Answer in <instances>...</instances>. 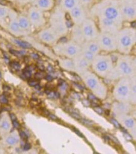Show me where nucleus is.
<instances>
[{
	"instance_id": "4c0bfd02",
	"label": "nucleus",
	"mask_w": 136,
	"mask_h": 154,
	"mask_svg": "<svg viewBox=\"0 0 136 154\" xmlns=\"http://www.w3.org/2000/svg\"><path fill=\"white\" fill-rule=\"evenodd\" d=\"M6 14L5 9H3L2 8H0V17H3Z\"/></svg>"
},
{
	"instance_id": "473e14b6",
	"label": "nucleus",
	"mask_w": 136,
	"mask_h": 154,
	"mask_svg": "<svg viewBox=\"0 0 136 154\" xmlns=\"http://www.w3.org/2000/svg\"><path fill=\"white\" fill-rule=\"evenodd\" d=\"M0 102L3 104H7L8 103V101L4 95H2L0 96Z\"/></svg>"
},
{
	"instance_id": "423d86ee",
	"label": "nucleus",
	"mask_w": 136,
	"mask_h": 154,
	"mask_svg": "<svg viewBox=\"0 0 136 154\" xmlns=\"http://www.w3.org/2000/svg\"><path fill=\"white\" fill-rule=\"evenodd\" d=\"M114 97L118 101L129 102L131 95V82L129 78H121L116 85L113 91Z\"/></svg>"
},
{
	"instance_id": "f03ea898",
	"label": "nucleus",
	"mask_w": 136,
	"mask_h": 154,
	"mask_svg": "<svg viewBox=\"0 0 136 154\" xmlns=\"http://www.w3.org/2000/svg\"><path fill=\"white\" fill-rule=\"evenodd\" d=\"M93 69L101 77L114 79L118 78L113 67L112 58L109 55L97 54L91 63Z\"/></svg>"
},
{
	"instance_id": "393cba45",
	"label": "nucleus",
	"mask_w": 136,
	"mask_h": 154,
	"mask_svg": "<svg viewBox=\"0 0 136 154\" xmlns=\"http://www.w3.org/2000/svg\"><path fill=\"white\" fill-rule=\"evenodd\" d=\"M93 1V0H79L80 4L86 8L91 5Z\"/></svg>"
},
{
	"instance_id": "a878e982",
	"label": "nucleus",
	"mask_w": 136,
	"mask_h": 154,
	"mask_svg": "<svg viewBox=\"0 0 136 154\" xmlns=\"http://www.w3.org/2000/svg\"><path fill=\"white\" fill-rule=\"evenodd\" d=\"M39 5L42 8H46L49 6L48 0H40L39 1Z\"/></svg>"
},
{
	"instance_id": "a19ab883",
	"label": "nucleus",
	"mask_w": 136,
	"mask_h": 154,
	"mask_svg": "<svg viewBox=\"0 0 136 154\" xmlns=\"http://www.w3.org/2000/svg\"><path fill=\"white\" fill-rule=\"evenodd\" d=\"M31 57L32 58H33V59H39V55L37 54H34V53L31 54Z\"/></svg>"
},
{
	"instance_id": "de8ad7c7",
	"label": "nucleus",
	"mask_w": 136,
	"mask_h": 154,
	"mask_svg": "<svg viewBox=\"0 0 136 154\" xmlns=\"http://www.w3.org/2000/svg\"><path fill=\"white\" fill-rule=\"evenodd\" d=\"M49 117L52 120H56V118H57L55 116H54V115H51V114H49Z\"/></svg>"
},
{
	"instance_id": "c85d7f7f",
	"label": "nucleus",
	"mask_w": 136,
	"mask_h": 154,
	"mask_svg": "<svg viewBox=\"0 0 136 154\" xmlns=\"http://www.w3.org/2000/svg\"><path fill=\"white\" fill-rule=\"evenodd\" d=\"M19 24L16 22H13L11 25V28L14 32H17L19 30Z\"/></svg>"
},
{
	"instance_id": "c03bdc74",
	"label": "nucleus",
	"mask_w": 136,
	"mask_h": 154,
	"mask_svg": "<svg viewBox=\"0 0 136 154\" xmlns=\"http://www.w3.org/2000/svg\"><path fill=\"white\" fill-rule=\"evenodd\" d=\"M95 111H96L97 112H98L99 114H101V113L102 112V109H101L100 108H99V107H96V108L95 109Z\"/></svg>"
},
{
	"instance_id": "2f4dec72",
	"label": "nucleus",
	"mask_w": 136,
	"mask_h": 154,
	"mask_svg": "<svg viewBox=\"0 0 136 154\" xmlns=\"http://www.w3.org/2000/svg\"><path fill=\"white\" fill-rule=\"evenodd\" d=\"M11 66L12 68H13L15 69H16V70L19 69L20 67H21V65L17 62H12L11 63Z\"/></svg>"
},
{
	"instance_id": "603ef678",
	"label": "nucleus",
	"mask_w": 136,
	"mask_h": 154,
	"mask_svg": "<svg viewBox=\"0 0 136 154\" xmlns=\"http://www.w3.org/2000/svg\"><path fill=\"white\" fill-rule=\"evenodd\" d=\"M35 88L37 89H40L41 88V87H40V85L39 84H37V85L35 86Z\"/></svg>"
},
{
	"instance_id": "e433bc0d",
	"label": "nucleus",
	"mask_w": 136,
	"mask_h": 154,
	"mask_svg": "<svg viewBox=\"0 0 136 154\" xmlns=\"http://www.w3.org/2000/svg\"><path fill=\"white\" fill-rule=\"evenodd\" d=\"M31 147V144L29 143H27L25 144L24 146V149L25 151H28V150L30 149Z\"/></svg>"
},
{
	"instance_id": "0eeeda50",
	"label": "nucleus",
	"mask_w": 136,
	"mask_h": 154,
	"mask_svg": "<svg viewBox=\"0 0 136 154\" xmlns=\"http://www.w3.org/2000/svg\"><path fill=\"white\" fill-rule=\"evenodd\" d=\"M96 40L101 50L107 52L117 50V40L115 35L100 32Z\"/></svg>"
},
{
	"instance_id": "37998d69",
	"label": "nucleus",
	"mask_w": 136,
	"mask_h": 154,
	"mask_svg": "<svg viewBox=\"0 0 136 154\" xmlns=\"http://www.w3.org/2000/svg\"><path fill=\"white\" fill-rule=\"evenodd\" d=\"M7 2L6 0H0V4L2 5H6Z\"/></svg>"
},
{
	"instance_id": "4468645a",
	"label": "nucleus",
	"mask_w": 136,
	"mask_h": 154,
	"mask_svg": "<svg viewBox=\"0 0 136 154\" xmlns=\"http://www.w3.org/2000/svg\"><path fill=\"white\" fill-rule=\"evenodd\" d=\"M81 51V46L76 43H71L65 46L63 51L65 54L71 57H77L80 54Z\"/></svg>"
},
{
	"instance_id": "cd10ccee",
	"label": "nucleus",
	"mask_w": 136,
	"mask_h": 154,
	"mask_svg": "<svg viewBox=\"0 0 136 154\" xmlns=\"http://www.w3.org/2000/svg\"><path fill=\"white\" fill-rule=\"evenodd\" d=\"M6 141H7L8 143L10 144V145L14 144L16 143V142H17L16 138L13 137H8V138L7 139Z\"/></svg>"
},
{
	"instance_id": "79ce46f5",
	"label": "nucleus",
	"mask_w": 136,
	"mask_h": 154,
	"mask_svg": "<svg viewBox=\"0 0 136 154\" xmlns=\"http://www.w3.org/2000/svg\"><path fill=\"white\" fill-rule=\"evenodd\" d=\"M111 121H112V123H113L114 125H115L116 127H117V128L119 127V125L118 123L117 122L116 120H114L113 119H111Z\"/></svg>"
},
{
	"instance_id": "dca6fc26",
	"label": "nucleus",
	"mask_w": 136,
	"mask_h": 154,
	"mask_svg": "<svg viewBox=\"0 0 136 154\" xmlns=\"http://www.w3.org/2000/svg\"><path fill=\"white\" fill-rule=\"evenodd\" d=\"M73 35L74 41L80 45H82L84 42L86 41L81 27L80 25H75L73 30Z\"/></svg>"
},
{
	"instance_id": "8fccbe9b",
	"label": "nucleus",
	"mask_w": 136,
	"mask_h": 154,
	"mask_svg": "<svg viewBox=\"0 0 136 154\" xmlns=\"http://www.w3.org/2000/svg\"><path fill=\"white\" fill-rule=\"evenodd\" d=\"M4 90H5L6 91H8L10 89V88H9V86H7V85H4L3 86Z\"/></svg>"
},
{
	"instance_id": "5701e85b",
	"label": "nucleus",
	"mask_w": 136,
	"mask_h": 154,
	"mask_svg": "<svg viewBox=\"0 0 136 154\" xmlns=\"http://www.w3.org/2000/svg\"><path fill=\"white\" fill-rule=\"evenodd\" d=\"M63 65L64 66L66 67V68L70 69H73L74 67V64L73 62L70 61V60H65L63 62Z\"/></svg>"
},
{
	"instance_id": "aec40b11",
	"label": "nucleus",
	"mask_w": 136,
	"mask_h": 154,
	"mask_svg": "<svg viewBox=\"0 0 136 154\" xmlns=\"http://www.w3.org/2000/svg\"><path fill=\"white\" fill-rule=\"evenodd\" d=\"M80 54L91 63L92 62L93 60L94 59L95 57L97 56L96 54L91 52L90 51H88L87 49L82 47H81V51Z\"/></svg>"
},
{
	"instance_id": "20e7f679",
	"label": "nucleus",
	"mask_w": 136,
	"mask_h": 154,
	"mask_svg": "<svg viewBox=\"0 0 136 154\" xmlns=\"http://www.w3.org/2000/svg\"><path fill=\"white\" fill-rule=\"evenodd\" d=\"M82 77L84 82L94 95L101 99L105 98L107 94V88L95 74L87 70L82 73Z\"/></svg>"
},
{
	"instance_id": "09e8293b",
	"label": "nucleus",
	"mask_w": 136,
	"mask_h": 154,
	"mask_svg": "<svg viewBox=\"0 0 136 154\" xmlns=\"http://www.w3.org/2000/svg\"><path fill=\"white\" fill-rule=\"evenodd\" d=\"M133 65H134V67L135 70L136 72V57L133 60Z\"/></svg>"
},
{
	"instance_id": "9b49d317",
	"label": "nucleus",
	"mask_w": 136,
	"mask_h": 154,
	"mask_svg": "<svg viewBox=\"0 0 136 154\" xmlns=\"http://www.w3.org/2000/svg\"><path fill=\"white\" fill-rule=\"evenodd\" d=\"M116 118L119 123L129 131L136 140V122L134 119L127 114H118L116 115Z\"/></svg>"
},
{
	"instance_id": "6ab92c4d",
	"label": "nucleus",
	"mask_w": 136,
	"mask_h": 154,
	"mask_svg": "<svg viewBox=\"0 0 136 154\" xmlns=\"http://www.w3.org/2000/svg\"><path fill=\"white\" fill-rule=\"evenodd\" d=\"M79 4V0H63V7L69 11Z\"/></svg>"
},
{
	"instance_id": "ddd939ff",
	"label": "nucleus",
	"mask_w": 136,
	"mask_h": 154,
	"mask_svg": "<svg viewBox=\"0 0 136 154\" xmlns=\"http://www.w3.org/2000/svg\"><path fill=\"white\" fill-rule=\"evenodd\" d=\"M75 58V62L74 63V67L76 69L77 72L82 74L87 70L89 66L91 65V63L81 54Z\"/></svg>"
},
{
	"instance_id": "6e6552de",
	"label": "nucleus",
	"mask_w": 136,
	"mask_h": 154,
	"mask_svg": "<svg viewBox=\"0 0 136 154\" xmlns=\"http://www.w3.org/2000/svg\"><path fill=\"white\" fill-rule=\"evenodd\" d=\"M119 6L123 21H136V3L135 0H119Z\"/></svg>"
},
{
	"instance_id": "c9c22d12",
	"label": "nucleus",
	"mask_w": 136,
	"mask_h": 154,
	"mask_svg": "<svg viewBox=\"0 0 136 154\" xmlns=\"http://www.w3.org/2000/svg\"><path fill=\"white\" fill-rule=\"evenodd\" d=\"M38 84H39V82L35 80L30 81L29 82H28V84L31 86H35Z\"/></svg>"
},
{
	"instance_id": "72a5a7b5",
	"label": "nucleus",
	"mask_w": 136,
	"mask_h": 154,
	"mask_svg": "<svg viewBox=\"0 0 136 154\" xmlns=\"http://www.w3.org/2000/svg\"><path fill=\"white\" fill-rule=\"evenodd\" d=\"M2 127L5 130H8L10 127V125L7 121H4L2 123Z\"/></svg>"
},
{
	"instance_id": "39448f33",
	"label": "nucleus",
	"mask_w": 136,
	"mask_h": 154,
	"mask_svg": "<svg viewBox=\"0 0 136 154\" xmlns=\"http://www.w3.org/2000/svg\"><path fill=\"white\" fill-rule=\"evenodd\" d=\"M115 70L119 77L131 78L134 76L136 72L133 65V60L131 57L124 54L118 58Z\"/></svg>"
},
{
	"instance_id": "f704fd0d",
	"label": "nucleus",
	"mask_w": 136,
	"mask_h": 154,
	"mask_svg": "<svg viewBox=\"0 0 136 154\" xmlns=\"http://www.w3.org/2000/svg\"><path fill=\"white\" fill-rule=\"evenodd\" d=\"M19 134L21 138L24 140H27L28 139V136H27L26 134L25 133L24 131H19Z\"/></svg>"
},
{
	"instance_id": "b1692460",
	"label": "nucleus",
	"mask_w": 136,
	"mask_h": 154,
	"mask_svg": "<svg viewBox=\"0 0 136 154\" xmlns=\"http://www.w3.org/2000/svg\"><path fill=\"white\" fill-rule=\"evenodd\" d=\"M19 26L22 28H27L28 27L29 25V23L27 20L25 18H21L19 19Z\"/></svg>"
},
{
	"instance_id": "ea45409f",
	"label": "nucleus",
	"mask_w": 136,
	"mask_h": 154,
	"mask_svg": "<svg viewBox=\"0 0 136 154\" xmlns=\"http://www.w3.org/2000/svg\"><path fill=\"white\" fill-rule=\"evenodd\" d=\"M12 123H13V125L14 128H19V123L18 122V121L16 120L12 121Z\"/></svg>"
},
{
	"instance_id": "a18cd8bd",
	"label": "nucleus",
	"mask_w": 136,
	"mask_h": 154,
	"mask_svg": "<svg viewBox=\"0 0 136 154\" xmlns=\"http://www.w3.org/2000/svg\"><path fill=\"white\" fill-rule=\"evenodd\" d=\"M45 79L48 81H51L52 80V77H51L50 75H47V76H46L45 77Z\"/></svg>"
},
{
	"instance_id": "412c9836",
	"label": "nucleus",
	"mask_w": 136,
	"mask_h": 154,
	"mask_svg": "<svg viewBox=\"0 0 136 154\" xmlns=\"http://www.w3.org/2000/svg\"><path fill=\"white\" fill-rule=\"evenodd\" d=\"M14 42L16 44H18V45L21 46L22 48H32V46L31 44L26 42H24L23 41L19 40H14Z\"/></svg>"
},
{
	"instance_id": "f3484780",
	"label": "nucleus",
	"mask_w": 136,
	"mask_h": 154,
	"mask_svg": "<svg viewBox=\"0 0 136 154\" xmlns=\"http://www.w3.org/2000/svg\"><path fill=\"white\" fill-rule=\"evenodd\" d=\"M81 47L90 51L96 55L98 54L100 51H101L97 40L85 41L81 45Z\"/></svg>"
},
{
	"instance_id": "f8f14e48",
	"label": "nucleus",
	"mask_w": 136,
	"mask_h": 154,
	"mask_svg": "<svg viewBox=\"0 0 136 154\" xmlns=\"http://www.w3.org/2000/svg\"><path fill=\"white\" fill-rule=\"evenodd\" d=\"M69 15L74 24L80 26L87 18L85 8L80 4L70 11Z\"/></svg>"
},
{
	"instance_id": "a211bd4d",
	"label": "nucleus",
	"mask_w": 136,
	"mask_h": 154,
	"mask_svg": "<svg viewBox=\"0 0 136 154\" xmlns=\"http://www.w3.org/2000/svg\"><path fill=\"white\" fill-rule=\"evenodd\" d=\"M131 82V95L129 102L133 104H136V76L134 75L129 78Z\"/></svg>"
},
{
	"instance_id": "4be33fe9",
	"label": "nucleus",
	"mask_w": 136,
	"mask_h": 154,
	"mask_svg": "<svg viewBox=\"0 0 136 154\" xmlns=\"http://www.w3.org/2000/svg\"><path fill=\"white\" fill-rule=\"evenodd\" d=\"M42 38L46 41H52L54 40L55 38L52 34L49 33L48 32H46L43 33Z\"/></svg>"
},
{
	"instance_id": "49530a36",
	"label": "nucleus",
	"mask_w": 136,
	"mask_h": 154,
	"mask_svg": "<svg viewBox=\"0 0 136 154\" xmlns=\"http://www.w3.org/2000/svg\"><path fill=\"white\" fill-rule=\"evenodd\" d=\"M10 117L12 121L16 120V116L14 115V114H10Z\"/></svg>"
},
{
	"instance_id": "5fc2aeb1",
	"label": "nucleus",
	"mask_w": 136,
	"mask_h": 154,
	"mask_svg": "<svg viewBox=\"0 0 136 154\" xmlns=\"http://www.w3.org/2000/svg\"><path fill=\"white\" fill-rule=\"evenodd\" d=\"M135 2H136V0H135Z\"/></svg>"
},
{
	"instance_id": "1a4fd4ad",
	"label": "nucleus",
	"mask_w": 136,
	"mask_h": 154,
	"mask_svg": "<svg viewBox=\"0 0 136 154\" xmlns=\"http://www.w3.org/2000/svg\"><path fill=\"white\" fill-rule=\"evenodd\" d=\"M81 27L86 41L97 40L100 31L93 20L90 18H87Z\"/></svg>"
},
{
	"instance_id": "9d476101",
	"label": "nucleus",
	"mask_w": 136,
	"mask_h": 154,
	"mask_svg": "<svg viewBox=\"0 0 136 154\" xmlns=\"http://www.w3.org/2000/svg\"><path fill=\"white\" fill-rule=\"evenodd\" d=\"M97 18L100 32L111 33L116 35L119 30L122 27L120 25L112 20L103 17H98Z\"/></svg>"
},
{
	"instance_id": "f257e3e1",
	"label": "nucleus",
	"mask_w": 136,
	"mask_h": 154,
	"mask_svg": "<svg viewBox=\"0 0 136 154\" xmlns=\"http://www.w3.org/2000/svg\"><path fill=\"white\" fill-rule=\"evenodd\" d=\"M91 16L103 17L112 20L122 26L123 19L121 14L119 0H101L91 7Z\"/></svg>"
},
{
	"instance_id": "7ed1b4c3",
	"label": "nucleus",
	"mask_w": 136,
	"mask_h": 154,
	"mask_svg": "<svg viewBox=\"0 0 136 154\" xmlns=\"http://www.w3.org/2000/svg\"><path fill=\"white\" fill-rule=\"evenodd\" d=\"M117 50L120 53L129 54L136 43V28L132 27L121 28L116 35Z\"/></svg>"
},
{
	"instance_id": "2eb2a0df",
	"label": "nucleus",
	"mask_w": 136,
	"mask_h": 154,
	"mask_svg": "<svg viewBox=\"0 0 136 154\" xmlns=\"http://www.w3.org/2000/svg\"><path fill=\"white\" fill-rule=\"evenodd\" d=\"M131 105L129 102H115L112 106V110L116 115L118 114H127L131 110Z\"/></svg>"
},
{
	"instance_id": "bb28decb",
	"label": "nucleus",
	"mask_w": 136,
	"mask_h": 154,
	"mask_svg": "<svg viewBox=\"0 0 136 154\" xmlns=\"http://www.w3.org/2000/svg\"><path fill=\"white\" fill-rule=\"evenodd\" d=\"M31 18L33 20L37 21L40 19V14H39L38 12L34 11V12H32L31 14Z\"/></svg>"
},
{
	"instance_id": "7c9ffc66",
	"label": "nucleus",
	"mask_w": 136,
	"mask_h": 154,
	"mask_svg": "<svg viewBox=\"0 0 136 154\" xmlns=\"http://www.w3.org/2000/svg\"><path fill=\"white\" fill-rule=\"evenodd\" d=\"M10 53H11L13 54H14L16 56H21L22 55L24 54L25 52L24 51H14V50H10Z\"/></svg>"
},
{
	"instance_id": "c756f323",
	"label": "nucleus",
	"mask_w": 136,
	"mask_h": 154,
	"mask_svg": "<svg viewBox=\"0 0 136 154\" xmlns=\"http://www.w3.org/2000/svg\"><path fill=\"white\" fill-rule=\"evenodd\" d=\"M23 74L27 78H29L30 77H31V71L28 68V69L26 68V69H25L24 70H23Z\"/></svg>"
},
{
	"instance_id": "3c124183",
	"label": "nucleus",
	"mask_w": 136,
	"mask_h": 154,
	"mask_svg": "<svg viewBox=\"0 0 136 154\" xmlns=\"http://www.w3.org/2000/svg\"><path fill=\"white\" fill-rule=\"evenodd\" d=\"M48 70L49 71V72H52L53 70V68L51 66V65H48V66L47 67Z\"/></svg>"
},
{
	"instance_id": "864d4df0",
	"label": "nucleus",
	"mask_w": 136,
	"mask_h": 154,
	"mask_svg": "<svg viewBox=\"0 0 136 154\" xmlns=\"http://www.w3.org/2000/svg\"><path fill=\"white\" fill-rule=\"evenodd\" d=\"M1 76V72H0V77Z\"/></svg>"
},
{
	"instance_id": "58836bf2",
	"label": "nucleus",
	"mask_w": 136,
	"mask_h": 154,
	"mask_svg": "<svg viewBox=\"0 0 136 154\" xmlns=\"http://www.w3.org/2000/svg\"><path fill=\"white\" fill-rule=\"evenodd\" d=\"M44 75L43 74L41 73V72H37L35 75V77L37 79H41L43 77Z\"/></svg>"
}]
</instances>
